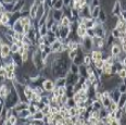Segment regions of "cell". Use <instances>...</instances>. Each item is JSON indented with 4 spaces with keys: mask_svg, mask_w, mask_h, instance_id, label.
Segmentation results:
<instances>
[{
    "mask_svg": "<svg viewBox=\"0 0 126 125\" xmlns=\"http://www.w3.org/2000/svg\"><path fill=\"white\" fill-rule=\"evenodd\" d=\"M94 39L89 36H86V37L82 38V41H80V48L83 49V51L85 52V54H90L91 51L94 50Z\"/></svg>",
    "mask_w": 126,
    "mask_h": 125,
    "instance_id": "cell-1",
    "label": "cell"
},
{
    "mask_svg": "<svg viewBox=\"0 0 126 125\" xmlns=\"http://www.w3.org/2000/svg\"><path fill=\"white\" fill-rule=\"evenodd\" d=\"M122 11H123V9H122V1H121V0H116V1L113 3V7H112L111 15H112V16H115V17H120Z\"/></svg>",
    "mask_w": 126,
    "mask_h": 125,
    "instance_id": "cell-2",
    "label": "cell"
},
{
    "mask_svg": "<svg viewBox=\"0 0 126 125\" xmlns=\"http://www.w3.org/2000/svg\"><path fill=\"white\" fill-rule=\"evenodd\" d=\"M43 87H44V89L46 90V92L48 93V94H51V93L54 90V88H56V83H54V79H52V78H47V79L44 82Z\"/></svg>",
    "mask_w": 126,
    "mask_h": 125,
    "instance_id": "cell-3",
    "label": "cell"
},
{
    "mask_svg": "<svg viewBox=\"0 0 126 125\" xmlns=\"http://www.w3.org/2000/svg\"><path fill=\"white\" fill-rule=\"evenodd\" d=\"M51 15H52V19L54 20V22L60 23L61 20L63 19V16H64V12H63V10H53L52 9Z\"/></svg>",
    "mask_w": 126,
    "mask_h": 125,
    "instance_id": "cell-4",
    "label": "cell"
},
{
    "mask_svg": "<svg viewBox=\"0 0 126 125\" xmlns=\"http://www.w3.org/2000/svg\"><path fill=\"white\" fill-rule=\"evenodd\" d=\"M11 45L9 44H1V59L11 56Z\"/></svg>",
    "mask_w": 126,
    "mask_h": 125,
    "instance_id": "cell-5",
    "label": "cell"
},
{
    "mask_svg": "<svg viewBox=\"0 0 126 125\" xmlns=\"http://www.w3.org/2000/svg\"><path fill=\"white\" fill-rule=\"evenodd\" d=\"M76 35L79 38H84L87 36V28H86L85 24H83V23L78 24V27L76 28Z\"/></svg>",
    "mask_w": 126,
    "mask_h": 125,
    "instance_id": "cell-6",
    "label": "cell"
},
{
    "mask_svg": "<svg viewBox=\"0 0 126 125\" xmlns=\"http://www.w3.org/2000/svg\"><path fill=\"white\" fill-rule=\"evenodd\" d=\"M121 96H122V94H121V92L119 90V88H117V87H115V88H113L112 90H110V97H111L112 100L115 101L116 103L119 102Z\"/></svg>",
    "mask_w": 126,
    "mask_h": 125,
    "instance_id": "cell-7",
    "label": "cell"
},
{
    "mask_svg": "<svg viewBox=\"0 0 126 125\" xmlns=\"http://www.w3.org/2000/svg\"><path fill=\"white\" fill-rule=\"evenodd\" d=\"M90 57L93 59V62L97 61V60H101L103 59V52H102V50H99V49H94L90 53Z\"/></svg>",
    "mask_w": 126,
    "mask_h": 125,
    "instance_id": "cell-8",
    "label": "cell"
},
{
    "mask_svg": "<svg viewBox=\"0 0 126 125\" xmlns=\"http://www.w3.org/2000/svg\"><path fill=\"white\" fill-rule=\"evenodd\" d=\"M12 58H13V62L15 63V65L16 66H23V63H24V61H23V58H22V54L20 53H13L12 54Z\"/></svg>",
    "mask_w": 126,
    "mask_h": 125,
    "instance_id": "cell-9",
    "label": "cell"
},
{
    "mask_svg": "<svg viewBox=\"0 0 126 125\" xmlns=\"http://www.w3.org/2000/svg\"><path fill=\"white\" fill-rule=\"evenodd\" d=\"M17 116L20 119H26V120H30V118L32 116V113L28 109H24L22 111H19L17 112Z\"/></svg>",
    "mask_w": 126,
    "mask_h": 125,
    "instance_id": "cell-10",
    "label": "cell"
},
{
    "mask_svg": "<svg viewBox=\"0 0 126 125\" xmlns=\"http://www.w3.org/2000/svg\"><path fill=\"white\" fill-rule=\"evenodd\" d=\"M54 83H56V87H65L66 86V77H58L54 78Z\"/></svg>",
    "mask_w": 126,
    "mask_h": 125,
    "instance_id": "cell-11",
    "label": "cell"
},
{
    "mask_svg": "<svg viewBox=\"0 0 126 125\" xmlns=\"http://www.w3.org/2000/svg\"><path fill=\"white\" fill-rule=\"evenodd\" d=\"M91 108H93V110H96V111H100L102 108H103V106H102V102L100 100H97V99H94L93 100V102H91Z\"/></svg>",
    "mask_w": 126,
    "mask_h": 125,
    "instance_id": "cell-12",
    "label": "cell"
},
{
    "mask_svg": "<svg viewBox=\"0 0 126 125\" xmlns=\"http://www.w3.org/2000/svg\"><path fill=\"white\" fill-rule=\"evenodd\" d=\"M63 8H64L63 0H53V4H52L53 10H63Z\"/></svg>",
    "mask_w": 126,
    "mask_h": 125,
    "instance_id": "cell-13",
    "label": "cell"
},
{
    "mask_svg": "<svg viewBox=\"0 0 126 125\" xmlns=\"http://www.w3.org/2000/svg\"><path fill=\"white\" fill-rule=\"evenodd\" d=\"M71 24H72V20H71L70 17L65 16V15L63 16L61 22H60V26H62V27H69V26H71Z\"/></svg>",
    "mask_w": 126,
    "mask_h": 125,
    "instance_id": "cell-14",
    "label": "cell"
},
{
    "mask_svg": "<svg viewBox=\"0 0 126 125\" xmlns=\"http://www.w3.org/2000/svg\"><path fill=\"white\" fill-rule=\"evenodd\" d=\"M90 9H91V16H93V19H96V20H98V17H99V13H100V11H101V7H90Z\"/></svg>",
    "mask_w": 126,
    "mask_h": 125,
    "instance_id": "cell-15",
    "label": "cell"
},
{
    "mask_svg": "<svg viewBox=\"0 0 126 125\" xmlns=\"http://www.w3.org/2000/svg\"><path fill=\"white\" fill-rule=\"evenodd\" d=\"M98 21L102 24H104V23H107L108 21V15H107V12L104 11L103 9H101L100 13H99V17H98Z\"/></svg>",
    "mask_w": 126,
    "mask_h": 125,
    "instance_id": "cell-16",
    "label": "cell"
},
{
    "mask_svg": "<svg viewBox=\"0 0 126 125\" xmlns=\"http://www.w3.org/2000/svg\"><path fill=\"white\" fill-rule=\"evenodd\" d=\"M44 119H45V114L43 113V111H41V110H39V111L36 112L35 114H33V115L31 116V118H30V122L32 121V120H37V121H38V120H44Z\"/></svg>",
    "mask_w": 126,
    "mask_h": 125,
    "instance_id": "cell-17",
    "label": "cell"
},
{
    "mask_svg": "<svg viewBox=\"0 0 126 125\" xmlns=\"http://www.w3.org/2000/svg\"><path fill=\"white\" fill-rule=\"evenodd\" d=\"M12 27H13V30H14L16 33H23V28H24V26L22 25V23H21L20 20L16 21V22L12 25Z\"/></svg>",
    "mask_w": 126,
    "mask_h": 125,
    "instance_id": "cell-18",
    "label": "cell"
},
{
    "mask_svg": "<svg viewBox=\"0 0 126 125\" xmlns=\"http://www.w3.org/2000/svg\"><path fill=\"white\" fill-rule=\"evenodd\" d=\"M110 34L112 35V37L114 38V39H119V38H121L123 36V33L121 32V31H119L117 28H112L111 32H110Z\"/></svg>",
    "mask_w": 126,
    "mask_h": 125,
    "instance_id": "cell-19",
    "label": "cell"
},
{
    "mask_svg": "<svg viewBox=\"0 0 126 125\" xmlns=\"http://www.w3.org/2000/svg\"><path fill=\"white\" fill-rule=\"evenodd\" d=\"M94 66L96 70H98V71H101V69L103 67V64H104V60L101 59V60H97V61H94L93 62Z\"/></svg>",
    "mask_w": 126,
    "mask_h": 125,
    "instance_id": "cell-20",
    "label": "cell"
},
{
    "mask_svg": "<svg viewBox=\"0 0 126 125\" xmlns=\"http://www.w3.org/2000/svg\"><path fill=\"white\" fill-rule=\"evenodd\" d=\"M126 105V94H122L119 102H117V106H119V109H124V107Z\"/></svg>",
    "mask_w": 126,
    "mask_h": 125,
    "instance_id": "cell-21",
    "label": "cell"
},
{
    "mask_svg": "<svg viewBox=\"0 0 126 125\" xmlns=\"http://www.w3.org/2000/svg\"><path fill=\"white\" fill-rule=\"evenodd\" d=\"M78 74H79L80 76H84V77H87L88 76L87 66H86L85 64H82V65H79V73H78Z\"/></svg>",
    "mask_w": 126,
    "mask_h": 125,
    "instance_id": "cell-22",
    "label": "cell"
},
{
    "mask_svg": "<svg viewBox=\"0 0 126 125\" xmlns=\"http://www.w3.org/2000/svg\"><path fill=\"white\" fill-rule=\"evenodd\" d=\"M48 32H49V30L47 28L46 24L41 25V26L38 27V33H39V35H40V36H46L47 34H48Z\"/></svg>",
    "mask_w": 126,
    "mask_h": 125,
    "instance_id": "cell-23",
    "label": "cell"
},
{
    "mask_svg": "<svg viewBox=\"0 0 126 125\" xmlns=\"http://www.w3.org/2000/svg\"><path fill=\"white\" fill-rule=\"evenodd\" d=\"M70 72L73 73V74H78L79 73V66L76 65L75 63H71V66H70Z\"/></svg>",
    "mask_w": 126,
    "mask_h": 125,
    "instance_id": "cell-24",
    "label": "cell"
},
{
    "mask_svg": "<svg viewBox=\"0 0 126 125\" xmlns=\"http://www.w3.org/2000/svg\"><path fill=\"white\" fill-rule=\"evenodd\" d=\"M84 64L86 66H90L93 65V59H91L90 54H86L85 58H84Z\"/></svg>",
    "mask_w": 126,
    "mask_h": 125,
    "instance_id": "cell-25",
    "label": "cell"
},
{
    "mask_svg": "<svg viewBox=\"0 0 126 125\" xmlns=\"http://www.w3.org/2000/svg\"><path fill=\"white\" fill-rule=\"evenodd\" d=\"M123 116H124V111H123V109H117L116 111H115V120H122Z\"/></svg>",
    "mask_w": 126,
    "mask_h": 125,
    "instance_id": "cell-26",
    "label": "cell"
},
{
    "mask_svg": "<svg viewBox=\"0 0 126 125\" xmlns=\"http://www.w3.org/2000/svg\"><path fill=\"white\" fill-rule=\"evenodd\" d=\"M117 109H119V106H117V103L115 102V101L112 100L111 105H110V106H109V108H108L109 112H114V111H116Z\"/></svg>",
    "mask_w": 126,
    "mask_h": 125,
    "instance_id": "cell-27",
    "label": "cell"
},
{
    "mask_svg": "<svg viewBox=\"0 0 126 125\" xmlns=\"http://www.w3.org/2000/svg\"><path fill=\"white\" fill-rule=\"evenodd\" d=\"M117 76H119L120 78H122L123 80H126V69L125 67H123L122 70H120V71L117 72Z\"/></svg>",
    "mask_w": 126,
    "mask_h": 125,
    "instance_id": "cell-28",
    "label": "cell"
},
{
    "mask_svg": "<svg viewBox=\"0 0 126 125\" xmlns=\"http://www.w3.org/2000/svg\"><path fill=\"white\" fill-rule=\"evenodd\" d=\"M78 53V50H70L69 53H67V56H69V59L71 60V61H73V60L75 59V57L77 56Z\"/></svg>",
    "mask_w": 126,
    "mask_h": 125,
    "instance_id": "cell-29",
    "label": "cell"
},
{
    "mask_svg": "<svg viewBox=\"0 0 126 125\" xmlns=\"http://www.w3.org/2000/svg\"><path fill=\"white\" fill-rule=\"evenodd\" d=\"M22 41H23V44H24V45H28V46H33V41H32L30 38L27 37V36H24V37H23V39H22Z\"/></svg>",
    "mask_w": 126,
    "mask_h": 125,
    "instance_id": "cell-30",
    "label": "cell"
},
{
    "mask_svg": "<svg viewBox=\"0 0 126 125\" xmlns=\"http://www.w3.org/2000/svg\"><path fill=\"white\" fill-rule=\"evenodd\" d=\"M19 49H20V46H17L16 44H12L11 45V53H16L19 52Z\"/></svg>",
    "mask_w": 126,
    "mask_h": 125,
    "instance_id": "cell-31",
    "label": "cell"
},
{
    "mask_svg": "<svg viewBox=\"0 0 126 125\" xmlns=\"http://www.w3.org/2000/svg\"><path fill=\"white\" fill-rule=\"evenodd\" d=\"M66 106L70 108V107H76L77 105H76V101L74 100V98H69V100H67Z\"/></svg>",
    "mask_w": 126,
    "mask_h": 125,
    "instance_id": "cell-32",
    "label": "cell"
},
{
    "mask_svg": "<svg viewBox=\"0 0 126 125\" xmlns=\"http://www.w3.org/2000/svg\"><path fill=\"white\" fill-rule=\"evenodd\" d=\"M87 36H89V37H91V38L96 37V34H94V28H89V30H87Z\"/></svg>",
    "mask_w": 126,
    "mask_h": 125,
    "instance_id": "cell-33",
    "label": "cell"
},
{
    "mask_svg": "<svg viewBox=\"0 0 126 125\" xmlns=\"http://www.w3.org/2000/svg\"><path fill=\"white\" fill-rule=\"evenodd\" d=\"M110 125H122V122L120 120H112Z\"/></svg>",
    "mask_w": 126,
    "mask_h": 125,
    "instance_id": "cell-34",
    "label": "cell"
},
{
    "mask_svg": "<svg viewBox=\"0 0 126 125\" xmlns=\"http://www.w3.org/2000/svg\"><path fill=\"white\" fill-rule=\"evenodd\" d=\"M121 19H123L124 21H126V10H123L122 13H121Z\"/></svg>",
    "mask_w": 126,
    "mask_h": 125,
    "instance_id": "cell-35",
    "label": "cell"
},
{
    "mask_svg": "<svg viewBox=\"0 0 126 125\" xmlns=\"http://www.w3.org/2000/svg\"><path fill=\"white\" fill-rule=\"evenodd\" d=\"M122 64L124 67H126V57H124V58L122 59Z\"/></svg>",
    "mask_w": 126,
    "mask_h": 125,
    "instance_id": "cell-36",
    "label": "cell"
},
{
    "mask_svg": "<svg viewBox=\"0 0 126 125\" xmlns=\"http://www.w3.org/2000/svg\"><path fill=\"white\" fill-rule=\"evenodd\" d=\"M39 2H40V3H45V1H46V0H38Z\"/></svg>",
    "mask_w": 126,
    "mask_h": 125,
    "instance_id": "cell-37",
    "label": "cell"
},
{
    "mask_svg": "<svg viewBox=\"0 0 126 125\" xmlns=\"http://www.w3.org/2000/svg\"><path fill=\"white\" fill-rule=\"evenodd\" d=\"M123 34H125V35H126V27H125V30H124V32H123Z\"/></svg>",
    "mask_w": 126,
    "mask_h": 125,
    "instance_id": "cell-38",
    "label": "cell"
}]
</instances>
